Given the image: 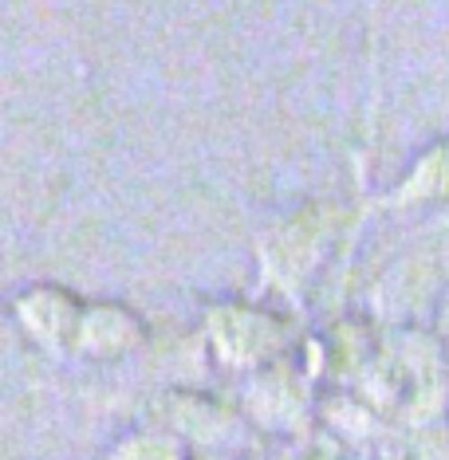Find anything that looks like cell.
Instances as JSON below:
<instances>
[{
    "label": "cell",
    "instance_id": "obj_1",
    "mask_svg": "<svg viewBox=\"0 0 449 460\" xmlns=\"http://www.w3.org/2000/svg\"><path fill=\"white\" fill-rule=\"evenodd\" d=\"M442 197H449V150H437L434 158L418 165L399 201L410 205V201H442Z\"/></svg>",
    "mask_w": 449,
    "mask_h": 460
}]
</instances>
